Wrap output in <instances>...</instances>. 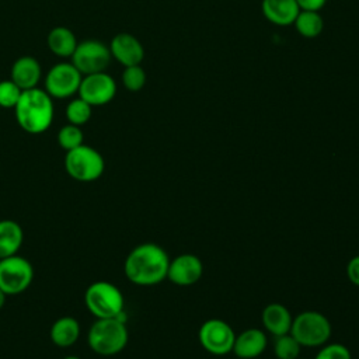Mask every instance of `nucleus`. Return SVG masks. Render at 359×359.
<instances>
[{
  "label": "nucleus",
  "instance_id": "nucleus-1",
  "mask_svg": "<svg viewBox=\"0 0 359 359\" xmlns=\"http://www.w3.org/2000/svg\"><path fill=\"white\" fill-rule=\"evenodd\" d=\"M168 264L170 258L163 247L154 243H143L128 254L123 272L132 283L151 286L167 278Z\"/></svg>",
  "mask_w": 359,
  "mask_h": 359
},
{
  "label": "nucleus",
  "instance_id": "nucleus-2",
  "mask_svg": "<svg viewBox=\"0 0 359 359\" xmlns=\"http://www.w3.org/2000/svg\"><path fill=\"white\" fill-rule=\"evenodd\" d=\"M14 115L18 126L24 132L41 135L46 132L53 122V98L38 87L24 90L14 107Z\"/></svg>",
  "mask_w": 359,
  "mask_h": 359
},
{
  "label": "nucleus",
  "instance_id": "nucleus-3",
  "mask_svg": "<svg viewBox=\"0 0 359 359\" xmlns=\"http://www.w3.org/2000/svg\"><path fill=\"white\" fill-rule=\"evenodd\" d=\"M129 334L125 320L97 318L87 334L90 349L100 356H114L119 353L128 344Z\"/></svg>",
  "mask_w": 359,
  "mask_h": 359
},
{
  "label": "nucleus",
  "instance_id": "nucleus-4",
  "mask_svg": "<svg viewBox=\"0 0 359 359\" xmlns=\"http://www.w3.org/2000/svg\"><path fill=\"white\" fill-rule=\"evenodd\" d=\"M84 304L95 318H114L123 314V294L111 282L97 280L88 285Z\"/></svg>",
  "mask_w": 359,
  "mask_h": 359
},
{
  "label": "nucleus",
  "instance_id": "nucleus-5",
  "mask_svg": "<svg viewBox=\"0 0 359 359\" xmlns=\"http://www.w3.org/2000/svg\"><path fill=\"white\" fill-rule=\"evenodd\" d=\"M65 170L76 181L91 182L104 174L105 161L98 150L83 143L66 151Z\"/></svg>",
  "mask_w": 359,
  "mask_h": 359
},
{
  "label": "nucleus",
  "instance_id": "nucleus-6",
  "mask_svg": "<svg viewBox=\"0 0 359 359\" xmlns=\"http://www.w3.org/2000/svg\"><path fill=\"white\" fill-rule=\"evenodd\" d=\"M330 320L314 310H307L297 314L290 327V334L300 344V346H323L331 337Z\"/></svg>",
  "mask_w": 359,
  "mask_h": 359
},
{
  "label": "nucleus",
  "instance_id": "nucleus-7",
  "mask_svg": "<svg viewBox=\"0 0 359 359\" xmlns=\"http://www.w3.org/2000/svg\"><path fill=\"white\" fill-rule=\"evenodd\" d=\"M34 280L32 264L15 254L0 259V289L6 296H15L29 287Z\"/></svg>",
  "mask_w": 359,
  "mask_h": 359
},
{
  "label": "nucleus",
  "instance_id": "nucleus-8",
  "mask_svg": "<svg viewBox=\"0 0 359 359\" xmlns=\"http://www.w3.org/2000/svg\"><path fill=\"white\" fill-rule=\"evenodd\" d=\"M74 67L83 74H93L107 72L112 55L109 46L97 39H86L77 43L72 57Z\"/></svg>",
  "mask_w": 359,
  "mask_h": 359
},
{
  "label": "nucleus",
  "instance_id": "nucleus-9",
  "mask_svg": "<svg viewBox=\"0 0 359 359\" xmlns=\"http://www.w3.org/2000/svg\"><path fill=\"white\" fill-rule=\"evenodd\" d=\"M83 74L72 62H60L53 65L45 76V91L57 100L69 98L77 94Z\"/></svg>",
  "mask_w": 359,
  "mask_h": 359
},
{
  "label": "nucleus",
  "instance_id": "nucleus-10",
  "mask_svg": "<svg viewBox=\"0 0 359 359\" xmlns=\"http://www.w3.org/2000/svg\"><path fill=\"white\" fill-rule=\"evenodd\" d=\"M198 338L205 351L212 355L223 356L233 351L236 334L226 321L210 318L201 325Z\"/></svg>",
  "mask_w": 359,
  "mask_h": 359
},
{
  "label": "nucleus",
  "instance_id": "nucleus-11",
  "mask_svg": "<svg viewBox=\"0 0 359 359\" xmlns=\"http://www.w3.org/2000/svg\"><path fill=\"white\" fill-rule=\"evenodd\" d=\"M77 94L91 107L107 105L116 95V81L107 72L86 74L81 79Z\"/></svg>",
  "mask_w": 359,
  "mask_h": 359
},
{
  "label": "nucleus",
  "instance_id": "nucleus-12",
  "mask_svg": "<svg viewBox=\"0 0 359 359\" xmlns=\"http://www.w3.org/2000/svg\"><path fill=\"white\" fill-rule=\"evenodd\" d=\"M203 273L202 261L194 254H181L168 264L167 278L178 286H189L201 279Z\"/></svg>",
  "mask_w": 359,
  "mask_h": 359
},
{
  "label": "nucleus",
  "instance_id": "nucleus-13",
  "mask_svg": "<svg viewBox=\"0 0 359 359\" xmlns=\"http://www.w3.org/2000/svg\"><path fill=\"white\" fill-rule=\"evenodd\" d=\"M108 46L112 57L123 67L140 65L144 59V48L142 42L129 32L116 34Z\"/></svg>",
  "mask_w": 359,
  "mask_h": 359
},
{
  "label": "nucleus",
  "instance_id": "nucleus-14",
  "mask_svg": "<svg viewBox=\"0 0 359 359\" xmlns=\"http://www.w3.org/2000/svg\"><path fill=\"white\" fill-rule=\"evenodd\" d=\"M41 77H42L41 65L34 56H29V55H24L15 59L10 70V79L22 91L35 88Z\"/></svg>",
  "mask_w": 359,
  "mask_h": 359
},
{
  "label": "nucleus",
  "instance_id": "nucleus-15",
  "mask_svg": "<svg viewBox=\"0 0 359 359\" xmlns=\"http://www.w3.org/2000/svg\"><path fill=\"white\" fill-rule=\"evenodd\" d=\"M261 11L271 24L289 27L293 25L300 8L296 0H262Z\"/></svg>",
  "mask_w": 359,
  "mask_h": 359
},
{
  "label": "nucleus",
  "instance_id": "nucleus-16",
  "mask_svg": "<svg viewBox=\"0 0 359 359\" xmlns=\"http://www.w3.org/2000/svg\"><path fill=\"white\" fill-rule=\"evenodd\" d=\"M266 348V335L259 328H248L236 337L233 351L237 358L254 359Z\"/></svg>",
  "mask_w": 359,
  "mask_h": 359
},
{
  "label": "nucleus",
  "instance_id": "nucleus-17",
  "mask_svg": "<svg viewBox=\"0 0 359 359\" xmlns=\"http://www.w3.org/2000/svg\"><path fill=\"white\" fill-rule=\"evenodd\" d=\"M261 318L265 330L275 337L290 332L293 317L290 311L280 303H271L265 306Z\"/></svg>",
  "mask_w": 359,
  "mask_h": 359
},
{
  "label": "nucleus",
  "instance_id": "nucleus-18",
  "mask_svg": "<svg viewBox=\"0 0 359 359\" xmlns=\"http://www.w3.org/2000/svg\"><path fill=\"white\" fill-rule=\"evenodd\" d=\"M49 337L53 345L59 348H69L74 345L80 337V324L74 317H60L52 324Z\"/></svg>",
  "mask_w": 359,
  "mask_h": 359
},
{
  "label": "nucleus",
  "instance_id": "nucleus-19",
  "mask_svg": "<svg viewBox=\"0 0 359 359\" xmlns=\"http://www.w3.org/2000/svg\"><path fill=\"white\" fill-rule=\"evenodd\" d=\"M24 241L22 227L11 220L3 219L0 220V259L15 255Z\"/></svg>",
  "mask_w": 359,
  "mask_h": 359
},
{
  "label": "nucleus",
  "instance_id": "nucleus-20",
  "mask_svg": "<svg viewBox=\"0 0 359 359\" xmlns=\"http://www.w3.org/2000/svg\"><path fill=\"white\" fill-rule=\"evenodd\" d=\"M46 42H48L49 50L62 59L72 57V55L79 43L74 32L63 25L52 28L48 34Z\"/></svg>",
  "mask_w": 359,
  "mask_h": 359
},
{
  "label": "nucleus",
  "instance_id": "nucleus-21",
  "mask_svg": "<svg viewBox=\"0 0 359 359\" xmlns=\"http://www.w3.org/2000/svg\"><path fill=\"white\" fill-rule=\"evenodd\" d=\"M296 31L303 38H317L324 28V20L318 11H304L300 10L297 14L294 22H293Z\"/></svg>",
  "mask_w": 359,
  "mask_h": 359
},
{
  "label": "nucleus",
  "instance_id": "nucleus-22",
  "mask_svg": "<svg viewBox=\"0 0 359 359\" xmlns=\"http://www.w3.org/2000/svg\"><path fill=\"white\" fill-rule=\"evenodd\" d=\"M65 115L69 123L77 125V126H83L84 123H87L93 115V107L90 104H87L84 100H81L80 97L73 98L65 109Z\"/></svg>",
  "mask_w": 359,
  "mask_h": 359
},
{
  "label": "nucleus",
  "instance_id": "nucleus-23",
  "mask_svg": "<svg viewBox=\"0 0 359 359\" xmlns=\"http://www.w3.org/2000/svg\"><path fill=\"white\" fill-rule=\"evenodd\" d=\"M83 140H84L83 130L77 125L66 123L57 132V143L65 151L79 147L80 144H83Z\"/></svg>",
  "mask_w": 359,
  "mask_h": 359
},
{
  "label": "nucleus",
  "instance_id": "nucleus-24",
  "mask_svg": "<svg viewBox=\"0 0 359 359\" xmlns=\"http://www.w3.org/2000/svg\"><path fill=\"white\" fill-rule=\"evenodd\" d=\"M300 348V344L290 332L276 337L273 344V352L278 359H297Z\"/></svg>",
  "mask_w": 359,
  "mask_h": 359
},
{
  "label": "nucleus",
  "instance_id": "nucleus-25",
  "mask_svg": "<svg viewBox=\"0 0 359 359\" xmlns=\"http://www.w3.org/2000/svg\"><path fill=\"white\" fill-rule=\"evenodd\" d=\"M122 84L123 87L130 91V93H137L140 91L144 84H146V72L140 65H133V66H126L122 72Z\"/></svg>",
  "mask_w": 359,
  "mask_h": 359
},
{
  "label": "nucleus",
  "instance_id": "nucleus-26",
  "mask_svg": "<svg viewBox=\"0 0 359 359\" xmlns=\"http://www.w3.org/2000/svg\"><path fill=\"white\" fill-rule=\"evenodd\" d=\"M21 94H22V90L11 79L0 81V107L1 108L14 109Z\"/></svg>",
  "mask_w": 359,
  "mask_h": 359
},
{
  "label": "nucleus",
  "instance_id": "nucleus-27",
  "mask_svg": "<svg viewBox=\"0 0 359 359\" xmlns=\"http://www.w3.org/2000/svg\"><path fill=\"white\" fill-rule=\"evenodd\" d=\"M314 359H352L349 349L342 344H325Z\"/></svg>",
  "mask_w": 359,
  "mask_h": 359
},
{
  "label": "nucleus",
  "instance_id": "nucleus-28",
  "mask_svg": "<svg viewBox=\"0 0 359 359\" xmlns=\"http://www.w3.org/2000/svg\"><path fill=\"white\" fill-rule=\"evenodd\" d=\"M346 275L348 279L359 287V255H355L351 258V261L346 265Z\"/></svg>",
  "mask_w": 359,
  "mask_h": 359
},
{
  "label": "nucleus",
  "instance_id": "nucleus-29",
  "mask_svg": "<svg viewBox=\"0 0 359 359\" xmlns=\"http://www.w3.org/2000/svg\"><path fill=\"white\" fill-rule=\"evenodd\" d=\"M297 6L300 10H304V11H320L327 0H296Z\"/></svg>",
  "mask_w": 359,
  "mask_h": 359
},
{
  "label": "nucleus",
  "instance_id": "nucleus-30",
  "mask_svg": "<svg viewBox=\"0 0 359 359\" xmlns=\"http://www.w3.org/2000/svg\"><path fill=\"white\" fill-rule=\"evenodd\" d=\"M4 303H6V293H4V292L0 289V310L3 309Z\"/></svg>",
  "mask_w": 359,
  "mask_h": 359
},
{
  "label": "nucleus",
  "instance_id": "nucleus-31",
  "mask_svg": "<svg viewBox=\"0 0 359 359\" xmlns=\"http://www.w3.org/2000/svg\"><path fill=\"white\" fill-rule=\"evenodd\" d=\"M63 359H81V358H79V356H66Z\"/></svg>",
  "mask_w": 359,
  "mask_h": 359
},
{
  "label": "nucleus",
  "instance_id": "nucleus-32",
  "mask_svg": "<svg viewBox=\"0 0 359 359\" xmlns=\"http://www.w3.org/2000/svg\"><path fill=\"white\" fill-rule=\"evenodd\" d=\"M297 359H299V358H297Z\"/></svg>",
  "mask_w": 359,
  "mask_h": 359
}]
</instances>
